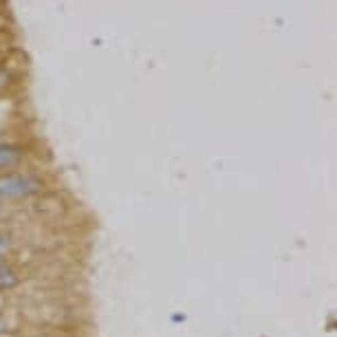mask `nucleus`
I'll list each match as a JSON object with an SVG mask.
<instances>
[{
  "mask_svg": "<svg viewBox=\"0 0 337 337\" xmlns=\"http://www.w3.org/2000/svg\"><path fill=\"white\" fill-rule=\"evenodd\" d=\"M44 181L29 172H7L0 174V201H18L42 194Z\"/></svg>",
  "mask_w": 337,
  "mask_h": 337,
  "instance_id": "1",
  "label": "nucleus"
},
{
  "mask_svg": "<svg viewBox=\"0 0 337 337\" xmlns=\"http://www.w3.org/2000/svg\"><path fill=\"white\" fill-rule=\"evenodd\" d=\"M24 161V152L16 146L0 144V170H13Z\"/></svg>",
  "mask_w": 337,
  "mask_h": 337,
  "instance_id": "2",
  "label": "nucleus"
},
{
  "mask_svg": "<svg viewBox=\"0 0 337 337\" xmlns=\"http://www.w3.org/2000/svg\"><path fill=\"white\" fill-rule=\"evenodd\" d=\"M22 282V275L16 267L7 262H0V291H11Z\"/></svg>",
  "mask_w": 337,
  "mask_h": 337,
  "instance_id": "3",
  "label": "nucleus"
},
{
  "mask_svg": "<svg viewBox=\"0 0 337 337\" xmlns=\"http://www.w3.org/2000/svg\"><path fill=\"white\" fill-rule=\"evenodd\" d=\"M9 252H11V238L0 232V262H2V258L7 256Z\"/></svg>",
  "mask_w": 337,
  "mask_h": 337,
  "instance_id": "4",
  "label": "nucleus"
},
{
  "mask_svg": "<svg viewBox=\"0 0 337 337\" xmlns=\"http://www.w3.org/2000/svg\"><path fill=\"white\" fill-rule=\"evenodd\" d=\"M7 80H9V75L4 73V71H0V88H2V86L7 84Z\"/></svg>",
  "mask_w": 337,
  "mask_h": 337,
  "instance_id": "5",
  "label": "nucleus"
},
{
  "mask_svg": "<svg viewBox=\"0 0 337 337\" xmlns=\"http://www.w3.org/2000/svg\"><path fill=\"white\" fill-rule=\"evenodd\" d=\"M4 331H7V324H4V320L0 318V333H4Z\"/></svg>",
  "mask_w": 337,
  "mask_h": 337,
  "instance_id": "6",
  "label": "nucleus"
}]
</instances>
